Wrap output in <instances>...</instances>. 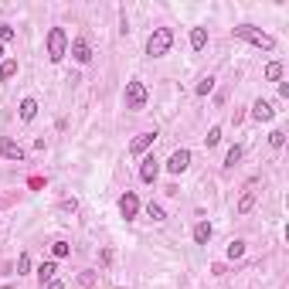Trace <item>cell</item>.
I'll list each match as a JSON object with an SVG mask.
<instances>
[{
  "label": "cell",
  "mask_w": 289,
  "mask_h": 289,
  "mask_svg": "<svg viewBox=\"0 0 289 289\" xmlns=\"http://www.w3.org/2000/svg\"><path fill=\"white\" fill-rule=\"evenodd\" d=\"M153 140H156V133H140V136L133 140V143H130V153H133V156L146 153V150L153 146Z\"/></svg>",
  "instance_id": "10"
},
{
  "label": "cell",
  "mask_w": 289,
  "mask_h": 289,
  "mask_svg": "<svg viewBox=\"0 0 289 289\" xmlns=\"http://www.w3.org/2000/svg\"><path fill=\"white\" fill-rule=\"evenodd\" d=\"M51 255H55V259H65V255H72V245H68L65 238H58L55 245H51Z\"/></svg>",
  "instance_id": "18"
},
{
  "label": "cell",
  "mask_w": 289,
  "mask_h": 289,
  "mask_svg": "<svg viewBox=\"0 0 289 289\" xmlns=\"http://www.w3.org/2000/svg\"><path fill=\"white\" fill-rule=\"evenodd\" d=\"M204 44H208V31H204V27H191V48L201 51Z\"/></svg>",
  "instance_id": "15"
},
{
  "label": "cell",
  "mask_w": 289,
  "mask_h": 289,
  "mask_svg": "<svg viewBox=\"0 0 289 289\" xmlns=\"http://www.w3.org/2000/svg\"><path fill=\"white\" fill-rule=\"evenodd\" d=\"M204 143H208V146H218V143H221V126H211L208 136H204Z\"/></svg>",
  "instance_id": "20"
},
{
  "label": "cell",
  "mask_w": 289,
  "mask_h": 289,
  "mask_svg": "<svg viewBox=\"0 0 289 289\" xmlns=\"http://www.w3.org/2000/svg\"><path fill=\"white\" fill-rule=\"evenodd\" d=\"M14 34H17V31H14L10 24H0V44H3V41H14Z\"/></svg>",
  "instance_id": "27"
},
{
  "label": "cell",
  "mask_w": 289,
  "mask_h": 289,
  "mask_svg": "<svg viewBox=\"0 0 289 289\" xmlns=\"http://www.w3.org/2000/svg\"><path fill=\"white\" fill-rule=\"evenodd\" d=\"M0 58H3V44H0Z\"/></svg>",
  "instance_id": "29"
},
{
  "label": "cell",
  "mask_w": 289,
  "mask_h": 289,
  "mask_svg": "<svg viewBox=\"0 0 289 289\" xmlns=\"http://www.w3.org/2000/svg\"><path fill=\"white\" fill-rule=\"evenodd\" d=\"M119 214H123L126 221H133L136 214H140V197H136L133 191H126L123 197H119Z\"/></svg>",
  "instance_id": "5"
},
{
  "label": "cell",
  "mask_w": 289,
  "mask_h": 289,
  "mask_svg": "<svg viewBox=\"0 0 289 289\" xmlns=\"http://www.w3.org/2000/svg\"><path fill=\"white\" fill-rule=\"evenodd\" d=\"M211 89H214V78H211V75H208V78H201V82H197V96H208Z\"/></svg>",
  "instance_id": "25"
},
{
  "label": "cell",
  "mask_w": 289,
  "mask_h": 289,
  "mask_svg": "<svg viewBox=\"0 0 289 289\" xmlns=\"http://www.w3.org/2000/svg\"><path fill=\"white\" fill-rule=\"evenodd\" d=\"M231 34H235V38H242V41H249V44H255V48H266V51L276 48V38L266 34V31H259V27H252V24H238Z\"/></svg>",
  "instance_id": "1"
},
{
  "label": "cell",
  "mask_w": 289,
  "mask_h": 289,
  "mask_svg": "<svg viewBox=\"0 0 289 289\" xmlns=\"http://www.w3.org/2000/svg\"><path fill=\"white\" fill-rule=\"evenodd\" d=\"M266 78H269V82H279V78H283V61H269V65H266Z\"/></svg>",
  "instance_id": "17"
},
{
  "label": "cell",
  "mask_w": 289,
  "mask_h": 289,
  "mask_svg": "<svg viewBox=\"0 0 289 289\" xmlns=\"http://www.w3.org/2000/svg\"><path fill=\"white\" fill-rule=\"evenodd\" d=\"M269 143L276 146V150H279V146L286 143V133H283V130H272V133H269Z\"/></svg>",
  "instance_id": "26"
},
{
  "label": "cell",
  "mask_w": 289,
  "mask_h": 289,
  "mask_svg": "<svg viewBox=\"0 0 289 289\" xmlns=\"http://www.w3.org/2000/svg\"><path fill=\"white\" fill-rule=\"evenodd\" d=\"M194 242H197V245H208V242H211V225H208V221H197V225H194Z\"/></svg>",
  "instance_id": "12"
},
{
  "label": "cell",
  "mask_w": 289,
  "mask_h": 289,
  "mask_svg": "<svg viewBox=\"0 0 289 289\" xmlns=\"http://www.w3.org/2000/svg\"><path fill=\"white\" fill-rule=\"evenodd\" d=\"M146 106V89H143V82H126V109H143Z\"/></svg>",
  "instance_id": "4"
},
{
  "label": "cell",
  "mask_w": 289,
  "mask_h": 289,
  "mask_svg": "<svg viewBox=\"0 0 289 289\" xmlns=\"http://www.w3.org/2000/svg\"><path fill=\"white\" fill-rule=\"evenodd\" d=\"M252 116H255L259 123H269L272 116H276V109H272V106H269V102H266V99H259V102L252 106Z\"/></svg>",
  "instance_id": "11"
},
{
  "label": "cell",
  "mask_w": 289,
  "mask_h": 289,
  "mask_svg": "<svg viewBox=\"0 0 289 289\" xmlns=\"http://www.w3.org/2000/svg\"><path fill=\"white\" fill-rule=\"evenodd\" d=\"M191 167V150H173L170 160H167V170L170 173H184Z\"/></svg>",
  "instance_id": "6"
},
{
  "label": "cell",
  "mask_w": 289,
  "mask_h": 289,
  "mask_svg": "<svg viewBox=\"0 0 289 289\" xmlns=\"http://www.w3.org/2000/svg\"><path fill=\"white\" fill-rule=\"evenodd\" d=\"M238 160H242V146H231V150H228V156H225V167H235Z\"/></svg>",
  "instance_id": "22"
},
{
  "label": "cell",
  "mask_w": 289,
  "mask_h": 289,
  "mask_svg": "<svg viewBox=\"0 0 289 289\" xmlns=\"http://www.w3.org/2000/svg\"><path fill=\"white\" fill-rule=\"evenodd\" d=\"M34 116H38V99H24V102H20V119L31 123Z\"/></svg>",
  "instance_id": "14"
},
{
  "label": "cell",
  "mask_w": 289,
  "mask_h": 289,
  "mask_svg": "<svg viewBox=\"0 0 289 289\" xmlns=\"http://www.w3.org/2000/svg\"><path fill=\"white\" fill-rule=\"evenodd\" d=\"M55 272H58V262H55V259H51V262H44V266L38 269V279H41V286H44V283H51V279H55Z\"/></svg>",
  "instance_id": "16"
},
{
  "label": "cell",
  "mask_w": 289,
  "mask_h": 289,
  "mask_svg": "<svg viewBox=\"0 0 289 289\" xmlns=\"http://www.w3.org/2000/svg\"><path fill=\"white\" fill-rule=\"evenodd\" d=\"M146 214H150L153 221H163V218H167V214H163V208H160V204H153V201L146 204Z\"/></svg>",
  "instance_id": "24"
},
{
  "label": "cell",
  "mask_w": 289,
  "mask_h": 289,
  "mask_svg": "<svg viewBox=\"0 0 289 289\" xmlns=\"http://www.w3.org/2000/svg\"><path fill=\"white\" fill-rule=\"evenodd\" d=\"M252 204H255V194L245 191V194H242V201H238V214H249V211H252Z\"/></svg>",
  "instance_id": "19"
},
{
  "label": "cell",
  "mask_w": 289,
  "mask_h": 289,
  "mask_svg": "<svg viewBox=\"0 0 289 289\" xmlns=\"http://www.w3.org/2000/svg\"><path fill=\"white\" fill-rule=\"evenodd\" d=\"M245 255V242H231L228 245V259H242Z\"/></svg>",
  "instance_id": "23"
},
{
  "label": "cell",
  "mask_w": 289,
  "mask_h": 289,
  "mask_svg": "<svg viewBox=\"0 0 289 289\" xmlns=\"http://www.w3.org/2000/svg\"><path fill=\"white\" fill-rule=\"evenodd\" d=\"M0 153L7 156V160H24V146L14 143L10 136H3V140H0Z\"/></svg>",
  "instance_id": "9"
},
{
  "label": "cell",
  "mask_w": 289,
  "mask_h": 289,
  "mask_svg": "<svg viewBox=\"0 0 289 289\" xmlns=\"http://www.w3.org/2000/svg\"><path fill=\"white\" fill-rule=\"evenodd\" d=\"M65 55H68V34L61 27H51L48 31V58L51 61H61Z\"/></svg>",
  "instance_id": "3"
},
{
  "label": "cell",
  "mask_w": 289,
  "mask_h": 289,
  "mask_svg": "<svg viewBox=\"0 0 289 289\" xmlns=\"http://www.w3.org/2000/svg\"><path fill=\"white\" fill-rule=\"evenodd\" d=\"M72 58H75L78 65H89V61H92V48H89V41H85V38L72 41Z\"/></svg>",
  "instance_id": "8"
},
{
  "label": "cell",
  "mask_w": 289,
  "mask_h": 289,
  "mask_svg": "<svg viewBox=\"0 0 289 289\" xmlns=\"http://www.w3.org/2000/svg\"><path fill=\"white\" fill-rule=\"evenodd\" d=\"M24 272H31V255H27V252L17 255V276H24Z\"/></svg>",
  "instance_id": "21"
},
{
  "label": "cell",
  "mask_w": 289,
  "mask_h": 289,
  "mask_svg": "<svg viewBox=\"0 0 289 289\" xmlns=\"http://www.w3.org/2000/svg\"><path fill=\"white\" fill-rule=\"evenodd\" d=\"M156 173H160V160H156V156H143V163H140V180H143V184H153Z\"/></svg>",
  "instance_id": "7"
},
{
  "label": "cell",
  "mask_w": 289,
  "mask_h": 289,
  "mask_svg": "<svg viewBox=\"0 0 289 289\" xmlns=\"http://www.w3.org/2000/svg\"><path fill=\"white\" fill-rule=\"evenodd\" d=\"M44 289H65V283H61V279H51V283H48Z\"/></svg>",
  "instance_id": "28"
},
{
  "label": "cell",
  "mask_w": 289,
  "mask_h": 289,
  "mask_svg": "<svg viewBox=\"0 0 289 289\" xmlns=\"http://www.w3.org/2000/svg\"><path fill=\"white\" fill-rule=\"evenodd\" d=\"M17 75V58H3L0 61V82H7V78Z\"/></svg>",
  "instance_id": "13"
},
{
  "label": "cell",
  "mask_w": 289,
  "mask_h": 289,
  "mask_svg": "<svg viewBox=\"0 0 289 289\" xmlns=\"http://www.w3.org/2000/svg\"><path fill=\"white\" fill-rule=\"evenodd\" d=\"M173 48V31L170 27H153V34L146 41V55L150 58H163Z\"/></svg>",
  "instance_id": "2"
}]
</instances>
